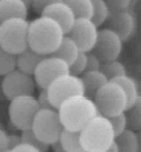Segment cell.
Masks as SVG:
<instances>
[{
  "label": "cell",
  "mask_w": 141,
  "mask_h": 152,
  "mask_svg": "<svg viewBox=\"0 0 141 152\" xmlns=\"http://www.w3.org/2000/svg\"><path fill=\"white\" fill-rule=\"evenodd\" d=\"M64 128L81 132L99 114L94 100L86 95H77L62 102L58 108Z\"/></svg>",
  "instance_id": "2"
},
{
  "label": "cell",
  "mask_w": 141,
  "mask_h": 152,
  "mask_svg": "<svg viewBox=\"0 0 141 152\" xmlns=\"http://www.w3.org/2000/svg\"><path fill=\"white\" fill-rule=\"evenodd\" d=\"M80 51L81 50L75 41L69 36L65 35L59 47L51 55L62 59L69 66L76 59Z\"/></svg>",
  "instance_id": "18"
},
{
  "label": "cell",
  "mask_w": 141,
  "mask_h": 152,
  "mask_svg": "<svg viewBox=\"0 0 141 152\" xmlns=\"http://www.w3.org/2000/svg\"><path fill=\"white\" fill-rule=\"evenodd\" d=\"M84 152H87V151H84Z\"/></svg>",
  "instance_id": "43"
},
{
  "label": "cell",
  "mask_w": 141,
  "mask_h": 152,
  "mask_svg": "<svg viewBox=\"0 0 141 152\" xmlns=\"http://www.w3.org/2000/svg\"><path fill=\"white\" fill-rule=\"evenodd\" d=\"M99 114L106 117L125 112L127 99L122 88L112 81H109L97 91L93 98Z\"/></svg>",
  "instance_id": "5"
},
{
  "label": "cell",
  "mask_w": 141,
  "mask_h": 152,
  "mask_svg": "<svg viewBox=\"0 0 141 152\" xmlns=\"http://www.w3.org/2000/svg\"><path fill=\"white\" fill-rule=\"evenodd\" d=\"M87 53L80 51L73 62L69 65V73L72 75L81 77L87 70Z\"/></svg>",
  "instance_id": "28"
},
{
  "label": "cell",
  "mask_w": 141,
  "mask_h": 152,
  "mask_svg": "<svg viewBox=\"0 0 141 152\" xmlns=\"http://www.w3.org/2000/svg\"><path fill=\"white\" fill-rule=\"evenodd\" d=\"M93 15L91 20L98 28L107 22L110 15V10L104 0H92Z\"/></svg>",
  "instance_id": "23"
},
{
  "label": "cell",
  "mask_w": 141,
  "mask_h": 152,
  "mask_svg": "<svg viewBox=\"0 0 141 152\" xmlns=\"http://www.w3.org/2000/svg\"><path fill=\"white\" fill-rule=\"evenodd\" d=\"M21 137H22V143L27 144L31 146L35 147L41 152H47L50 148V145L41 142L35 136L31 129L21 132Z\"/></svg>",
  "instance_id": "27"
},
{
  "label": "cell",
  "mask_w": 141,
  "mask_h": 152,
  "mask_svg": "<svg viewBox=\"0 0 141 152\" xmlns=\"http://www.w3.org/2000/svg\"><path fill=\"white\" fill-rule=\"evenodd\" d=\"M22 143L21 134L18 135L16 134H8V148L9 150L18 146Z\"/></svg>",
  "instance_id": "36"
},
{
  "label": "cell",
  "mask_w": 141,
  "mask_h": 152,
  "mask_svg": "<svg viewBox=\"0 0 141 152\" xmlns=\"http://www.w3.org/2000/svg\"><path fill=\"white\" fill-rule=\"evenodd\" d=\"M65 36L60 25L53 19L41 16L30 22L28 47L44 56L51 55Z\"/></svg>",
  "instance_id": "1"
},
{
  "label": "cell",
  "mask_w": 141,
  "mask_h": 152,
  "mask_svg": "<svg viewBox=\"0 0 141 152\" xmlns=\"http://www.w3.org/2000/svg\"><path fill=\"white\" fill-rule=\"evenodd\" d=\"M31 129L41 142L50 145L59 140L64 128L58 110L47 108L38 111Z\"/></svg>",
  "instance_id": "7"
},
{
  "label": "cell",
  "mask_w": 141,
  "mask_h": 152,
  "mask_svg": "<svg viewBox=\"0 0 141 152\" xmlns=\"http://www.w3.org/2000/svg\"><path fill=\"white\" fill-rule=\"evenodd\" d=\"M106 118H108L111 125H112L115 137L118 136L127 129L128 124H127V120L125 112L112 116V117H106Z\"/></svg>",
  "instance_id": "29"
},
{
  "label": "cell",
  "mask_w": 141,
  "mask_h": 152,
  "mask_svg": "<svg viewBox=\"0 0 141 152\" xmlns=\"http://www.w3.org/2000/svg\"><path fill=\"white\" fill-rule=\"evenodd\" d=\"M50 102L55 109L58 110L65 100L77 95L84 94V87L81 77L70 73L60 76L47 88Z\"/></svg>",
  "instance_id": "8"
},
{
  "label": "cell",
  "mask_w": 141,
  "mask_h": 152,
  "mask_svg": "<svg viewBox=\"0 0 141 152\" xmlns=\"http://www.w3.org/2000/svg\"><path fill=\"white\" fill-rule=\"evenodd\" d=\"M35 82L33 76L16 69L2 77V89L7 100L23 95H34Z\"/></svg>",
  "instance_id": "10"
},
{
  "label": "cell",
  "mask_w": 141,
  "mask_h": 152,
  "mask_svg": "<svg viewBox=\"0 0 141 152\" xmlns=\"http://www.w3.org/2000/svg\"><path fill=\"white\" fill-rule=\"evenodd\" d=\"M107 22L109 29L116 33L123 42L129 39L135 31V19L133 15L127 10L110 12Z\"/></svg>",
  "instance_id": "13"
},
{
  "label": "cell",
  "mask_w": 141,
  "mask_h": 152,
  "mask_svg": "<svg viewBox=\"0 0 141 152\" xmlns=\"http://www.w3.org/2000/svg\"><path fill=\"white\" fill-rule=\"evenodd\" d=\"M101 71L103 73L109 81H112L117 77L127 74L125 66L118 59L103 62Z\"/></svg>",
  "instance_id": "25"
},
{
  "label": "cell",
  "mask_w": 141,
  "mask_h": 152,
  "mask_svg": "<svg viewBox=\"0 0 141 152\" xmlns=\"http://www.w3.org/2000/svg\"><path fill=\"white\" fill-rule=\"evenodd\" d=\"M22 1H23L24 2H25V4H26L28 6V7H30L31 1H32V0H22Z\"/></svg>",
  "instance_id": "41"
},
{
  "label": "cell",
  "mask_w": 141,
  "mask_h": 152,
  "mask_svg": "<svg viewBox=\"0 0 141 152\" xmlns=\"http://www.w3.org/2000/svg\"><path fill=\"white\" fill-rule=\"evenodd\" d=\"M16 69V55L0 48V77H4Z\"/></svg>",
  "instance_id": "26"
},
{
  "label": "cell",
  "mask_w": 141,
  "mask_h": 152,
  "mask_svg": "<svg viewBox=\"0 0 141 152\" xmlns=\"http://www.w3.org/2000/svg\"><path fill=\"white\" fill-rule=\"evenodd\" d=\"M109 7L110 12H118L127 10L131 0H104Z\"/></svg>",
  "instance_id": "31"
},
{
  "label": "cell",
  "mask_w": 141,
  "mask_h": 152,
  "mask_svg": "<svg viewBox=\"0 0 141 152\" xmlns=\"http://www.w3.org/2000/svg\"><path fill=\"white\" fill-rule=\"evenodd\" d=\"M40 109L34 95H23L10 101L7 114L12 126L22 132L31 129L34 118Z\"/></svg>",
  "instance_id": "6"
},
{
  "label": "cell",
  "mask_w": 141,
  "mask_h": 152,
  "mask_svg": "<svg viewBox=\"0 0 141 152\" xmlns=\"http://www.w3.org/2000/svg\"><path fill=\"white\" fill-rule=\"evenodd\" d=\"M112 81L116 83L122 88L123 91L127 96V108L133 105L137 99V98L140 96L137 83L132 77H129L127 74L117 77Z\"/></svg>",
  "instance_id": "20"
},
{
  "label": "cell",
  "mask_w": 141,
  "mask_h": 152,
  "mask_svg": "<svg viewBox=\"0 0 141 152\" xmlns=\"http://www.w3.org/2000/svg\"><path fill=\"white\" fill-rule=\"evenodd\" d=\"M98 27L91 19H75L72 28L67 35L75 41L80 50L85 53L93 50L98 34Z\"/></svg>",
  "instance_id": "12"
},
{
  "label": "cell",
  "mask_w": 141,
  "mask_h": 152,
  "mask_svg": "<svg viewBox=\"0 0 141 152\" xmlns=\"http://www.w3.org/2000/svg\"><path fill=\"white\" fill-rule=\"evenodd\" d=\"M106 152H119V149H118V146L117 145V143L115 142V141L114 140V142L109 145V148H107Z\"/></svg>",
  "instance_id": "38"
},
{
  "label": "cell",
  "mask_w": 141,
  "mask_h": 152,
  "mask_svg": "<svg viewBox=\"0 0 141 152\" xmlns=\"http://www.w3.org/2000/svg\"><path fill=\"white\" fill-rule=\"evenodd\" d=\"M71 8L75 19H91L93 15L92 0H64Z\"/></svg>",
  "instance_id": "22"
},
{
  "label": "cell",
  "mask_w": 141,
  "mask_h": 152,
  "mask_svg": "<svg viewBox=\"0 0 141 152\" xmlns=\"http://www.w3.org/2000/svg\"><path fill=\"white\" fill-rule=\"evenodd\" d=\"M115 141L119 152H139V141L137 134L132 129H127L123 133L115 137Z\"/></svg>",
  "instance_id": "19"
},
{
  "label": "cell",
  "mask_w": 141,
  "mask_h": 152,
  "mask_svg": "<svg viewBox=\"0 0 141 152\" xmlns=\"http://www.w3.org/2000/svg\"><path fill=\"white\" fill-rule=\"evenodd\" d=\"M84 87V94L93 99L98 91L109 82L101 71H85L81 76Z\"/></svg>",
  "instance_id": "17"
},
{
  "label": "cell",
  "mask_w": 141,
  "mask_h": 152,
  "mask_svg": "<svg viewBox=\"0 0 141 152\" xmlns=\"http://www.w3.org/2000/svg\"><path fill=\"white\" fill-rule=\"evenodd\" d=\"M50 147L52 148L53 152H65L59 140L58 141H56V142H53V144H51L50 145Z\"/></svg>",
  "instance_id": "37"
},
{
  "label": "cell",
  "mask_w": 141,
  "mask_h": 152,
  "mask_svg": "<svg viewBox=\"0 0 141 152\" xmlns=\"http://www.w3.org/2000/svg\"><path fill=\"white\" fill-rule=\"evenodd\" d=\"M28 8L22 0H0V23L12 18L27 19Z\"/></svg>",
  "instance_id": "16"
},
{
  "label": "cell",
  "mask_w": 141,
  "mask_h": 152,
  "mask_svg": "<svg viewBox=\"0 0 141 152\" xmlns=\"http://www.w3.org/2000/svg\"><path fill=\"white\" fill-rule=\"evenodd\" d=\"M137 137H138V141H139V148H140V151L141 152V130L138 131L137 132Z\"/></svg>",
  "instance_id": "40"
},
{
  "label": "cell",
  "mask_w": 141,
  "mask_h": 152,
  "mask_svg": "<svg viewBox=\"0 0 141 152\" xmlns=\"http://www.w3.org/2000/svg\"><path fill=\"white\" fill-rule=\"evenodd\" d=\"M65 152H84L81 142V132L64 129L59 138Z\"/></svg>",
  "instance_id": "21"
},
{
  "label": "cell",
  "mask_w": 141,
  "mask_h": 152,
  "mask_svg": "<svg viewBox=\"0 0 141 152\" xmlns=\"http://www.w3.org/2000/svg\"><path fill=\"white\" fill-rule=\"evenodd\" d=\"M87 70L88 71H100L101 68L102 61L100 58L93 51L87 53Z\"/></svg>",
  "instance_id": "30"
},
{
  "label": "cell",
  "mask_w": 141,
  "mask_h": 152,
  "mask_svg": "<svg viewBox=\"0 0 141 152\" xmlns=\"http://www.w3.org/2000/svg\"><path fill=\"white\" fill-rule=\"evenodd\" d=\"M46 56L37 53L30 47L16 55V69L33 76L35 69Z\"/></svg>",
  "instance_id": "15"
},
{
  "label": "cell",
  "mask_w": 141,
  "mask_h": 152,
  "mask_svg": "<svg viewBox=\"0 0 141 152\" xmlns=\"http://www.w3.org/2000/svg\"><path fill=\"white\" fill-rule=\"evenodd\" d=\"M123 40L109 28L99 30L97 41L92 51L102 62L118 59L123 50Z\"/></svg>",
  "instance_id": "11"
},
{
  "label": "cell",
  "mask_w": 141,
  "mask_h": 152,
  "mask_svg": "<svg viewBox=\"0 0 141 152\" xmlns=\"http://www.w3.org/2000/svg\"><path fill=\"white\" fill-rule=\"evenodd\" d=\"M41 16H47L57 22L65 35L69 32L75 21L73 12L64 1L49 5L43 10Z\"/></svg>",
  "instance_id": "14"
},
{
  "label": "cell",
  "mask_w": 141,
  "mask_h": 152,
  "mask_svg": "<svg viewBox=\"0 0 141 152\" xmlns=\"http://www.w3.org/2000/svg\"><path fill=\"white\" fill-rule=\"evenodd\" d=\"M30 22L23 18H12L0 23V48L17 55L28 48Z\"/></svg>",
  "instance_id": "4"
},
{
  "label": "cell",
  "mask_w": 141,
  "mask_h": 152,
  "mask_svg": "<svg viewBox=\"0 0 141 152\" xmlns=\"http://www.w3.org/2000/svg\"><path fill=\"white\" fill-rule=\"evenodd\" d=\"M127 124L133 131L141 130V96L125 111Z\"/></svg>",
  "instance_id": "24"
},
{
  "label": "cell",
  "mask_w": 141,
  "mask_h": 152,
  "mask_svg": "<svg viewBox=\"0 0 141 152\" xmlns=\"http://www.w3.org/2000/svg\"><path fill=\"white\" fill-rule=\"evenodd\" d=\"M115 134L110 122L98 114L81 131V142L87 152H106L115 140Z\"/></svg>",
  "instance_id": "3"
},
{
  "label": "cell",
  "mask_w": 141,
  "mask_h": 152,
  "mask_svg": "<svg viewBox=\"0 0 141 152\" xmlns=\"http://www.w3.org/2000/svg\"><path fill=\"white\" fill-rule=\"evenodd\" d=\"M62 1L64 0H32L30 6L33 7L34 11L41 15L43 10L49 5Z\"/></svg>",
  "instance_id": "32"
},
{
  "label": "cell",
  "mask_w": 141,
  "mask_h": 152,
  "mask_svg": "<svg viewBox=\"0 0 141 152\" xmlns=\"http://www.w3.org/2000/svg\"><path fill=\"white\" fill-rule=\"evenodd\" d=\"M9 151L8 148V134L5 129L0 123V152Z\"/></svg>",
  "instance_id": "34"
},
{
  "label": "cell",
  "mask_w": 141,
  "mask_h": 152,
  "mask_svg": "<svg viewBox=\"0 0 141 152\" xmlns=\"http://www.w3.org/2000/svg\"><path fill=\"white\" fill-rule=\"evenodd\" d=\"M5 152H8V151H5Z\"/></svg>",
  "instance_id": "42"
},
{
  "label": "cell",
  "mask_w": 141,
  "mask_h": 152,
  "mask_svg": "<svg viewBox=\"0 0 141 152\" xmlns=\"http://www.w3.org/2000/svg\"><path fill=\"white\" fill-rule=\"evenodd\" d=\"M6 97L4 94V92H3L2 89V77H0V100L4 101L6 100Z\"/></svg>",
  "instance_id": "39"
},
{
  "label": "cell",
  "mask_w": 141,
  "mask_h": 152,
  "mask_svg": "<svg viewBox=\"0 0 141 152\" xmlns=\"http://www.w3.org/2000/svg\"><path fill=\"white\" fill-rule=\"evenodd\" d=\"M69 66L62 59L49 55L41 61L33 74L35 84L41 89H47L56 79L69 74Z\"/></svg>",
  "instance_id": "9"
},
{
  "label": "cell",
  "mask_w": 141,
  "mask_h": 152,
  "mask_svg": "<svg viewBox=\"0 0 141 152\" xmlns=\"http://www.w3.org/2000/svg\"><path fill=\"white\" fill-rule=\"evenodd\" d=\"M8 152H41L36 148L27 144L22 143L18 146L9 150Z\"/></svg>",
  "instance_id": "35"
},
{
  "label": "cell",
  "mask_w": 141,
  "mask_h": 152,
  "mask_svg": "<svg viewBox=\"0 0 141 152\" xmlns=\"http://www.w3.org/2000/svg\"><path fill=\"white\" fill-rule=\"evenodd\" d=\"M38 103L41 109H47V108H54L50 102L47 89H41L38 96L36 97Z\"/></svg>",
  "instance_id": "33"
}]
</instances>
